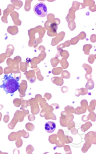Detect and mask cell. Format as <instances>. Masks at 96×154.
Listing matches in <instances>:
<instances>
[{"label":"cell","mask_w":96,"mask_h":154,"mask_svg":"<svg viewBox=\"0 0 96 154\" xmlns=\"http://www.w3.org/2000/svg\"><path fill=\"white\" fill-rule=\"evenodd\" d=\"M18 79H15L12 76V74L10 75H4L3 84L0 86L1 88H3L7 94H10L13 96L15 92L17 91L20 88V83Z\"/></svg>","instance_id":"cell-1"},{"label":"cell","mask_w":96,"mask_h":154,"mask_svg":"<svg viewBox=\"0 0 96 154\" xmlns=\"http://www.w3.org/2000/svg\"><path fill=\"white\" fill-rule=\"evenodd\" d=\"M34 12L37 16L40 17H46L47 15V9L46 5L43 2H39L34 6Z\"/></svg>","instance_id":"cell-2"},{"label":"cell","mask_w":96,"mask_h":154,"mask_svg":"<svg viewBox=\"0 0 96 154\" xmlns=\"http://www.w3.org/2000/svg\"><path fill=\"white\" fill-rule=\"evenodd\" d=\"M56 124L54 122H46L45 125V129L48 133L53 132L56 129Z\"/></svg>","instance_id":"cell-3"}]
</instances>
